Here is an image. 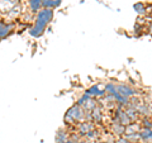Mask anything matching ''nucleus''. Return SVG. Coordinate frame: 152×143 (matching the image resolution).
<instances>
[{
    "instance_id": "9",
    "label": "nucleus",
    "mask_w": 152,
    "mask_h": 143,
    "mask_svg": "<svg viewBox=\"0 0 152 143\" xmlns=\"http://www.w3.org/2000/svg\"><path fill=\"white\" fill-rule=\"evenodd\" d=\"M134 9L137 10V13H138L140 15H142V17H145V15H147V14H150V12L147 10L146 4H143V3H138V4H136V5H134Z\"/></svg>"
},
{
    "instance_id": "7",
    "label": "nucleus",
    "mask_w": 152,
    "mask_h": 143,
    "mask_svg": "<svg viewBox=\"0 0 152 143\" xmlns=\"http://www.w3.org/2000/svg\"><path fill=\"white\" fill-rule=\"evenodd\" d=\"M141 128H142V127H141L140 123H131L129 125L126 127V129H124V136L134 134V133H140Z\"/></svg>"
},
{
    "instance_id": "1",
    "label": "nucleus",
    "mask_w": 152,
    "mask_h": 143,
    "mask_svg": "<svg viewBox=\"0 0 152 143\" xmlns=\"http://www.w3.org/2000/svg\"><path fill=\"white\" fill-rule=\"evenodd\" d=\"M52 17H53V12H52V9H48V8L41 9V10L37 13L34 20H33L34 23H33L32 28L29 29L31 34L36 36V37L41 36L42 33H43V31L46 29V26L52 20Z\"/></svg>"
},
{
    "instance_id": "4",
    "label": "nucleus",
    "mask_w": 152,
    "mask_h": 143,
    "mask_svg": "<svg viewBox=\"0 0 152 143\" xmlns=\"http://www.w3.org/2000/svg\"><path fill=\"white\" fill-rule=\"evenodd\" d=\"M89 115H90V122H93V123H100L102 119H103L102 107L100 105H96L91 112H89Z\"/></svg>"
},
{
    "instance_id": "8",
    "label": "nucleus",
    "mask_w": 152,
    "mask_h": 143,
    "mask_svg": "<svg viewBox=\"0 0 152 143\" xmlns=\"http://www.w3.org/2000/svg\"><path fill=\"white\" fill-rule=\"evenodd\" d=\"M66 141H69V136H67V132H65L62 129H60L56 134V143H64Z\"/></svg>"
},
{
    "instance_id": "3",
    "label": "nucleus",
    "mask_w": 152,
    "mask_h": 143,
    "mask_svg": "<svg viewBox=\"0 0 152 143\" xmlns=\"http://www.w3.org/2000/svg\"><path fill=\"white\" fill-rule=\"evenodd\" d=\"M76 129H77V132L80 133V136H81V137H85L90 131L95 129V125H94V123H93V122L85 120V122L79 123V124L76 125Z\"/></svg>"
},
{
    "instance_id": "10",
    "label": "nucleus",
    "mask_w": 152,
    "mask_h": 143,
    "mask_svg": "<svg viewBox=\"0 0 152 143\" xmlns=\"http://www.w3.org/2000/svg\"><path fill=\"white\" fill-rule=\"evenodd\" d=\"M147 33L152 34V19H151V22L148 23V27H147Z\"/></svg>"
},
{
    "instance_id": "2",
    "label": "nucleus",
    "mask_w": 152,
    "mask_h": 143,
    "mask_svg": "<svg viewBox=\"0 0 152 143\" xmlns=\"http://www.w3.org/2000/svg\"><path fill=\"white\" fill-rule=\"evenodd\" d=\"M117 93L119 94L121 96L127 98V99H129L132 96H136V95H137L136 90L133 89L132 86H129V85H127V84H119V85H117Z\"/></svg>"
},
{
    "instance_id": "11",
    "label": "nucleus",
    "mask_w": 152,
    "mask_h": 143,
    "mask_svg": "<svg viewBox=\"0 0 152 143\" xmlns=\"http://www.w3.org/2000/svg\"><path fill=\"white\" fill-rule=\"evenodd\" d=\"M80 143H94V142H93V141H89V139H86V138H85V139L80 141Z\"/></svg>"
},
{
    "instance_id": "6",
    "label": "nucleus",
    "mask_w": 152,
    "mask_h": 143,
    "mask_svg": "<svg viewBox=\"0 0 152 143\" xmlns=\"http://www.w3.org/2000/svg\"><path fill=\"white\" fill-rule=\"evenodd\" d=\"M140 137L142 142L151 143L152 142V129H150V128H141Z\"/></svg>"
},
{
    "instance_id": "5",
    "label": "nucleus",
    "mask_w": 152,
    "mask_h": 143,
    "mask_svg": "<svg viewBox=\"0 0 152 143\" xmlns=\"http://www.w3.org/2000/svg\"><path fill=\"white\" fill-rule=\"evenodd\" d=\"M124 129H126V127L124 125H122L119 122H117V120H114L112 123V133H113V136H115V137H123L124 136Z\"/></svg>"
}]
</instances>
